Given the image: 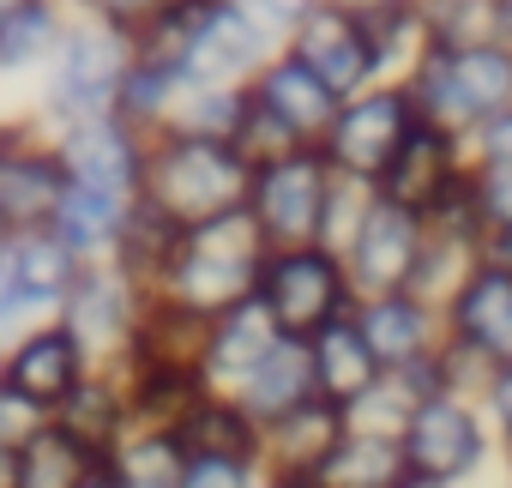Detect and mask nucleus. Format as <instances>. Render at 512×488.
Here are the masks:
<instances>
[{"mask_svg": "<svg viewBox=\"0 0 512 488\" xmlns=\"http://www.w3.org/2000/svg\"><path fill=\"white\" fill-rule=\"evenodd\" d=\"M181 248H187V229L139 193V199H133V217H127V229H121V241H115V254H109V266H115L121 278H133L145 296H157V290L169 284Z\"/></svg>", "mask_w": 512, "mask_h": 488, "instance_id": "obj_22", "label": "nucleus"}, {"mask_svg": "<svg viewBox=\"0 0 512 488\" xmlns=\"http://www.w3.org/2000/svg\"><path fill=\"white\" fill-rule=\"evenodd\" d=\"M79 488H121V482H115V470H109V464H103V470H91V476H85V482H79Z\"/></svg>", "mask_w": 512, "mask_h": 488, "instance_id": "obj_46", "label": "nucleus"}, {"mask_svg": "<svg viewBox=\"0 0 512 488\" xmlns=\"http://www.w3.org/2000/svg\"><path fill=\"white\" fill-rule=\"evenodd\" d=\"M175 434H181L187 458H193V452H211V458H241V464H253V470H266V428L253 422L247 404L229 398V392H205V398L175 422Z\"/></svg>", "mask_w": 512, "mask_h": 488, "instance_id": "obj_24", "label": "nucleus"}, {"mask_svg": "<svg viewBox=\"0 0 512 488\" xmlns=\"http://www.w3.org/2000/svg\"><path fill=\"white\" fill-rule=\"evenodd\" d=\"M67 7H73L79 19H97V25L121 31L127 43H139L163 13H175V7H181V0H67Z\"/></svg>", "mask_w": 512, "mask_h": 488, "instance_id": "obj_38", "label": "nucleus"}, {"mask_svg": "<svg viewBox=\"0 0 512 488\" xmlns=\"http://www.w3.org/2000/svg\"><path fill=\"white\" fill-rule=\"evenodd\" d=\"M109 458L97 446H85L73 428H61L55 416L19 446V488H79L91 470H103Z\"/></svg>", "mask_w": 512, "mask_h": 488, "instance_id": "obj_31", "label": "nucleus"}, {"mask_svg": "<svg viewBox=\"0 0 512 488\" xmlns=\"http://www.w3.org/2000/svg\"><path fill=\"white\" fill-rule=\"evenodd\" d=\"M121 386H127V410H133V428H175L211 386L193 362H175V356H121L115 362Z\"/></svg>", "mask_w": 512, "mask_h": 488, "instance_id": "obj_20", "label": "nucleus"}, {"mask_svg": "<svg viewBox=\"0 0 512 488\" xmlns=\"http://www.w3.org/2000/svg\"><path fill=\"white\" fill-rule=\"evenodd\" d=\"M247 181H253V163H247L235 145L181 139V133L151 139L145 199H151L157 211H169L181 229H199V223H217V217L241 211V205H247Z\"/></svg>", "mask_w": 512, "mask_h": 488, "instance_id": "obj_1", "label": "nucleus"}, {"mask_svg": "<svg viewBox=\"0 0 512 488\" xmlns=\"http://www.w3.org/2000/svg\"><path fill=\"white\" fill-rule=\"evenodd\" d=\"M344 434H350V410L314 398V404H302L296 416H284L278 428H266V470L284 476V482H308V476L338 452Z\"/></svg>", "mask_w": 512, "mask_h": 488, "instance_id": "obj_21", "label": "nucleus"}, {"mask_svg": "<svg viewBox=\"0 0 512 488\" xmlns=\"http://www.w3.org/2000/svg\"><path fill=\"white\" fill-rule=\"evenodd\" d=\"M0 488H19V452L0 446Z\"/></svg>", "mask_w": 512, "mask_h": 488, "instance_id": "obj_45", "label": "nucleus"}, {"mask_svg": "<svg viewBox=\"0 0 512 488\" xmlns=\"http://www.w3.org/2000/svg\"><path fill=\"white\" fill-rule=\"evenodd\" d=\"M109 470L121 488H175L181 470H187V446L175 428H133L115 452H109Z\"/></svg>", "mask_w": 512, "mask_h": 488, "instance_id": "obj_35", "label": "nucleus"}, {"mask_svg": "<svg viewBox=\"0 0 512 488\" xmlns=\"http://www.w3.org/2000/svg\"><path fill=\"white\" fill-rule=\"evenodd\" d=\"M67 187L73 181H67L55 127L37 109L31 115H0V229H7V241L49 229Z\"/></svg>", "mask_w": 512, "mask_h": 488, "instance_id": "obj_8", "label": "nucleus"}, {"mask_svg": "<svg viewBox=\"0 0 512 488\" xmlns=\"http://www.w3.org/2000/svg\"><path fill=\"white\" fill-rule=\"evenodd\" d=\"M253 476H260V470L241 464V458H211V452H193L175 488H247Z\"/></svg>", "mask_w": 512, "mask_h": 488, "instance_id": "obj_42", "label": "nucleus"}, {"mask_svg": "<svg viewBox=\"0 0 512 488\" xmlns=\"http://www.w3.org/2000/svg\"><path fill=\"white\" fill-rule=\"evenodd\" d=\"M278 344H284L278 320L266 314V302H260V296H247V302L223 308V314L205 326L199 374H205V386H211V392H229V398H235L253 374H260V362H266Z\"/></svg>", "mask_w": 512, "mask_h": 488, "instance_id": "obj_18", "label": "nucleus"}, {"mask_svg": "<svg viewBox=\"0 0 512 488\" xmlns=\"http://www.w3.org/2000/svg\"><path fill=\"white\" fill-rule=\"evenodd\" d=\"M404 488H440V482H416V476H410V482H404Z\"/></svg>", "mask_w": 512, "mask_h": 488, "instance_id": "obj_50", "label": "nucleus"}, {"mask_svg": "<svg viewBox=\"0 0 512 488\" xmlns=\"http://www.w3.org/2000/svg\"><path fill=\"white\" fill-rule=\"evenodd\" d=\"M266 254L272 248L260 241V229H253V217L241 205V211H229L217 223L187 229V248H181V260H175V272H169V284L157 296L187 308V314H199V320H217L223 308L253 296Z\"/></svg>", "mask_w": 512, "mask_h": 488, "instance_id": "obj_2", "label": "nucleus"}, {"mask_svg": "<svg viewBox=\"0 0 512 488\" xmlns=\"http://www.w3.org/2000/svg\"><path fill=\"white\" fill-rule=\"evenodd\" d=\"M356 326H362V338H368V350L380 356L386 374H404L410 362H422V356H434V350L446 344L440 308L422 302V296H410V290L362 302V308H356Z\"/></svg>", "mask_w": 512, "mask_h": 488, "instance_id": "obj_19", "label": "nucleus"}, {"mask_svg": "<svg viewBox=\"0 0 512 488\" xmlns=\"http://www.w3.org/2000/svg\"><path fill=\"white\" fill-rule=\"evenodd\" d=\"M440 326H446V344L470 350L482 368H506L512 362V272L482 260L458 296L440 308Z\"/></svg>", "mask_w": 512, "mask_h": 488, "instance_id": "obj_16", "label": "nucleus"}, {"mask_svg": "<svg viewBox=\"0 0 512 488\" xmlns=\"http://www.w3.org/2000/svg\"><path fill=\"white\" fill-rule=\"evenodd\" d=\"M476 266H482V235L476 229H428V248H422V266H416L410 296L446 308Z\"/></svg>", "mask_w": 512, "mask_h": 488, "instance_id": "obj_36", "label": "nucleus"}, {"mask_svg": "<svg viewBox=\"0 0 512 488\" xmlns=\"http://www.w3.org/2000/svg\"><path fill=\"white\" fill-rule=\"evenodd\" d=\"M97 374V356L49 314L37 326H25L13 344H0V380H13L31 404H43L49 416Z\"/></svg>", "mask_w": 512, "mask_h": 488, "instance_id": "obj_14", "label": "nucleus"}, {"mask_svg": "<svg viewBox=\"0 0 512 488\" xmlns=\"http://www.w3.org/2000/svg\"><path fill=\"white\" fill-rule=\"evenodd\" d=\"M464 175H470V151H464V139H452V133L416 121V133L398 145V157L386 163V175H380L374 193L392 199V205H404V211H416V217H428L446 193L464 187Z\"/></svg>", "mask_w": 512, "mask_h": 488, "instance_id": "obj_17", "label": "nucleus"}, {"mask_svg": "<svg viewBox=\"0 0 512 488\" xmlns=\"http://www.w3.org/2000/svg\"><path fill=\"white\" fill-rule=\"evenodd\" d=\"M55 320L97 356V368H115L127 356V344H133L139 320H145V290L103 260V266H85L73 278V290H67Z\"/></svg>", "mask_w": 512, "mask_h": 488, "instance_id": "obj_12", "label": "nucleus"}, {"mask_svg": "<svg viewBox=\"0 0 512 488\" xmlns=\"http://www.w3.org/2000/svg\"><path fill=\"white\" fill-rule=\"evenodd\" d=\"M0 248H7V229H0Z\"/></svg>", "mask_w": 512, "mask_h": 488, "instance_id": "obj_52", "label": "nucleus"}, {"mask_svg": "<svg viewBox=\"0 0 512 488\" xmlns=\"http://www.w3.org/2000/svg\"><path fill=\"white\" fill-rule=\"evenodd\" d=\"M7 266H13V284H19V296L31 302V314H37V320L61 314V302H67L73 278L85 272V266L61 248V241L49 235V229H37V235H13V241H7Z\"/></svg>", "mask_w": 512, "mask_h": 488, "instance_id": "obj_29", "label": "nucleus"}, {"mask_svg": "<svg viewBox=\"0 0 512 488\" xmlns=\"http://www.w3.org/2000/svg\"><path fill=\"white\" fill-rule=\"evenodd\" d=\"M253 121V91L247 85H193L169 121V133L181 139H217V145H235L241 151V133ZM163 139V133H157Z\"/></svg>", "mask_w": 512, "mask_h": 488, "instance_id": "obj_33", "label": "nucleus"}, {"mask_svg": "<svg viewBox=\"0 0 512 488\" xmlns=\"http://www.w3.org/2000/svg\"><path fill=\"white\" fill-rule=\"evenodd\" d=\"M422 248H428V217H416V211H404V205H392V199L374 193L362 229L350 235V248H344V272H350V284H356L362 302L398 296V290L416 284Z\"/></svg>", "mask_w": 512, "mask_h": 488, "instance_id": "obj_10", "label": "nucleus"}, {"mask_svg": "<svg viewBox=\"0 0 512 488\" xmlns=\"http://www.w3.org/2000/svg\"><path fill=\"white\" fill-rule=\"evenodd\" d=\"M13 7H19V0H0V19H7V13H13Z\"/></svg>", "mask_w": 512, "mask_h": 488, "instance_id": "obj_49", "label": "nucleus"}, {"mask_svg": "<svg viewBox=\"0 0 512 488\" xmlns=\"http://www.w3.org/2000/svg\"><path fill=\"white\" fill-rule=\"evenodd\" d=\"M43 422H49V410H43V404H31L13 380H0V446H13V452H19Z\"/></svg>", "mask_w": 512, "mask_h": 488, "instance_id": "obj_40", "label": "nucleus"}, {"mask_svg": "<svg viewBox=\"0 0 512 488\" xmlns=\"http://www.w3.org/2000/svg\"><path fill=\"white\" fill-rule=\"evenodd\" d=\"M410 103L428 127L470 139L488 115L512 109V43H476V49H428L422 67L404 79Z\"/></svg>", "mask_w": 512, "mask_h": 488, "instance_id": "obj_3", "label": "nucleus"}, {"mask_svg": "<svg viewBox=\"0 0 512 488\" xmlns=\"http://www.w3.org/2000/svg\"><path fill=\"white\" fill-rule=\"evenodd\" d=\"M506 31H512V0H506Z\"/></svg>", "mask_w": 512, "mask_h": 488, "instance_id": "obj_51", "label": "nucleus"}, {"mask_svg": "<svg viewBox=\"0 0 512 488\" xmlns=\"http://www.w3.org/2000/svg\"><path fill=\"white\" fill-rule=\"evenodd\" d=\"M67 25H73L67 0H19V7L0 19V79H25V73L43 79Z\"/></svg>", "mask_w": 512, "mask_h": 488, "instance_id": "obj_27", "label": "nucleus"}, {"mask_svg": "<svg viewBox=\"0 0 512 488\" xmlns=\"http://www.w3.org/2000/svg\"><path fill=\"white\" fill-rule=\"evenodd\" d=\"M476 404H482V416L494 422V440H512V362H506V368H488Z\"/></svg>", "mask_w": 512, "mask_h": 488, "instance_id": "obj_43", "label": "nucleus"}, {"mask_svg": "<svg viewBox=\"0 0 512 488\" xmlns=\"http://www.w3.org/2000/svg\"><path fill=\"white\" fill-rule=\"evenodd\" d=\"M55 422L61 428H73L85 446H97L103 458L133 434V410H127V386H121V374L115 368H97L61 410H55Z\"/></svg>", "mask_w": 512, "mask_h": 488, "instance_id": "obj_30", "label": "nucleus"}, {"mask_svg": "<svg viewBox=\"0 0 512 488\" xmlns=\"http://www.w3.org/2000/svg\"><path fill=\"white\" fill-rule=\"evenodd\" d=\"M338 7H380V0H338Z\"/></svg>", "mask_w": 512, "mask_h": 488, "instance_id": "obj_48", "label": "nucleus"}, {"mask_svg": "<svg viewBox=\"0 0 512 488\" xmlns=\"http://www.w3.org/2000/svg\"><path fill=\"white\" fill-rule=\"evenodd\" d=\"M404 464L416 482H440V488H470L488 464H500V440H494V422L482 416L476 398L464 392H434L410 410L404 434Z\"/></svg>", "mask_w": 512, "mask_h": 488, "instance_id": "obj_6", "label": "nucleus"}, {"mask_svg": "<svg viewBox=\"0 0 512 488\" xmlns=\"http://www.w3.org/2000/svg\"><path fill=\"white\" fill-rule=\"evenodd\" d=\"M284 43L272 31H260L235 0H211V7L199 13L193 37H187V85H253V73H260Z\"/></svg>", "mask_w": 512, "mask_h": 488, "instance_id": "obj_15", "label": "nucleus"}, {"mask_svg": "<svg viewBox=\"0 0 512 488\" xmlns=\"http://www.w3.org/2000/svg\"><path fill=\"white\" fill-rule=\"evenodd\" d=\"M235 398L247 404V416L260 422V428H278L284 416H296L302 404L320 398V386H314V350H308L302 338H284V344L260 362V374H253Z\"/></svg>", "mask_w": 512, "mask_h": 488, "instance_id": "obj_26", "label": "nucleus"}, {"mask_svg": "<svg viewBox=\"0 0 512 488\" xmlns=\"http://www.w3.org/2000/svg\"><path fill=\"white\" fill-rule=\"evenodd\" d=\"M25 326H37V314H31V302L19 296L13 266H7V248H0V344H13Z\"/></svg>", "mask_w": 512, "mask_h": 488, "instance_id": "obj_44", "label": "nucleus"}, {"mask_svg": "<svg viewBox=\"0 0 512 488\" xmlns=\"http://www.w3.org/2000/svg\"><path fill=\"white\" fill-rule=\"evenodd\" d=\"M368 37H374V55H380V73L386 79H410L428 55V19H422V0H380V7H356Z\"/></svg>", "mask_w": 512, "mask_h": 488, "instance_id": "obj_34", "label": "nucleus"}, {"mask_svg": "<svg viewBox=\"0 0 512 488\" xmlns=\"http://www.w3.org/2000/svg\"><path fill=\"white\" fill-rule=\"evenodd\" d=\"M187 91H193V85H187V67H181V61H151V55L133 49V73H127V85H121L115 115L157 139V133H169V121H175V109H181Z\"/></svg>", "mask_w": 512, "mask_h": 488, "instance_id": "obj_32", "label": "nucleus"}, {"mask_svg": "<svg viewBox=\"0 0 512 488\" xmlns=\"http://www.w3.org/2000/svg\"><path fill=\"white\" fill-rule=\"evenodd\" d=\"M253 296L266 302V314L278 320L284 338H302V344L362 308V296L344 272V254H332V248H278V254H266Z\"/></svg>", "mask_w": 512, "mask_h": 488, "instance_id": "obj_7", "label": "nucleus"}, {"mask_svg": "<svg viewBox=\"0 0 512 488\" xmlns=\"http://www.w3.org/2000/svg\"><path fill=\"white\" fill-rule=\"evenodd\" d=\"M284 49H290L302 67H314V79H320L338 103H344V97H362V91H374V85H386L362 13H356V7H338V0H326V7H320Z\"/></svg>", "mask_w": 512, "mask_h": 488, "instance_id": "obj_13", "label": "nucleus"}, {"mask_svg": "<svg viewBox=\"0 0 512 488\" xmlns=\"http://www.w3.org/2000/svg\"><path fill=\"white\" fill-rule=\"evenodd\" d=\"M127 217H133V199L97 193V187H67V199H61L49 235L61 241V248H67L79 266H103V260L115 254V241H121Z\"/></svg>", "mask_w": 512, "mask_h": 488, "instance_id": "obj_25", "label": "nucleus"}, {"mask_svg": "<svg viewBox=\"0 0 512 488\" xmlns=\"http://www.w3.org/2000/svg\"><path fill=\"white\" fill-rule=\"evenodd\" d=\"M247 488H302V482H284V476H272V470H260V476H253Z\"/></svg>", "mask_w": 512, "mask_h": 488, "instance_id": "obj_47", "label": "nucleus"}, {"mask_svg": "<svg viewBox=\"0 0 512 488\" xmlns=\"http://www.w3.org/2000/svg\"><path fill=\"white\" fill-rule=\"evenodd\" d=\"M416 121H422V115H416V103H410V85H404V79H386V85H374V91L338 103V115H332V127H326V139H320V151H326V163H332L344 181L380 187L386 163H392L398 145L416 133Z\"/></svg>", "mask_w": 512, "mask_h": 488, "instance_id": "obj_9", "label": "nucleus"}, {"mask_svg": "<svg viewBox=\"0 0 512 488\" xmlns=\"http://www.w3.org/2000/svg\"><path fill=\"white\" fill-rule=\"evenodd\" d=\"M410 482V464H404V446L392 434H368V428H350L338 440V452L302 482V488H404Z\"/></svg>", "mask_w": 512, "mask_h": 488, "instance_id": "obj_28", "label": "nucleus"}, {"mask_svg": "<svg viewBox=\"0 0 512 488\" xmlns=\"http://www.w3.org/2000/svg\"><path fill=\"white\" fill-rule=\"evenodd\" d=\"M133 73V43L97 19H79L67 25L49 73H43V91H37V115L61 133V127H79V121H97V115H115L121 103V85Z\"/></svg>", "mask_w": 512, "mask_h": 488, "instance_id": "obj_4", "label": "nucleus"}, {"mask_svg": "<svg viewBox=\"0 0 512 488\" xmlns=\"http://www.w3.org/2000/svg\"><path fill=\"white\" fill-rule=\"evenodd\" d=\"M464 151H470V169H512V109L488 115V121L464 139Z\"/></svg>", "mask_w": 512, "mask_h": 488, "instance_id": "obj_41", "label": "nucleus"}, {"mask_svg": "<svg viewBox=\"0 0 512 488\" xmlns=\"http://www.w3.org/2000/svg\"><path fill=\"white\" fill-rule=\"evenodd\" d=\"M308 350H314V386H320V398L338 404V410H356V404L386 380V368H380V356L368 350L356 314L338 320V326H326L320 338H308Z\"/></svg>", "mask_w": 512, "mask_h": 488, "instance_id": "obj_23", "label": "nucleus"}, {"mask_svg": "<svg viewBox=\"0 0 512 488\" xmlns=\"http://www.w3.org/2000/svg\"><path fill=\"white\" fill-rule=\"evenodd\" d=\"M55 145H61V163H67V181L73 187H97V193H121V199H139L145 193L151 133H139L133 121L97 115V121L61 127Z\"/></svg>", "mask_w": 512, "mask_h": 488, "instance_id": "obj_11", "label": "nucleus"}, {"mask_svg": "<svg viewBox=\"0 0 512 488\" xmlns=\"http://www.w3.org/2000/svg\"><path fill=\"white\" fill-rule=\"evenodd\" d=\"M332 193H338V169L326 163V151L296 145V151H278L266 163H253L247 217H253V229H260V241L272 254L278 248H320Z\"/></svg>", "mask_w": 512, "mask_h": 488, "instance_id": "obj_5", "label": "nucleus"}, {"mask_svg": "<svg viewBox=\"0 0 512 488\" xmlns=\"http://www.w3.org/2000/svg\"><path fill=\"white\" fill-rule=\"evenodd\" d=\"M235 7H241L253 25H260V31H272L278 43H290V37L326 7V0H235Z\"/></svg>", "mask_w": 512, "mask_h": 488, "instance_id": "obj_39", "label": "nucleus"}, {"mask_svg": "<svg viewBox=\"0 0 512 488\" xmlns=\"http://www.w3.org/2000/svg\"><path fill=\"white\" fill-rule=\"evenodd\" d=\"M428 49H476V43H512L506 0H422Z\"/></svg>", "mask_w": 512, "mask_h": 488, "instance_id": "obj_37", "label": "nucleus"}]
</instances>
